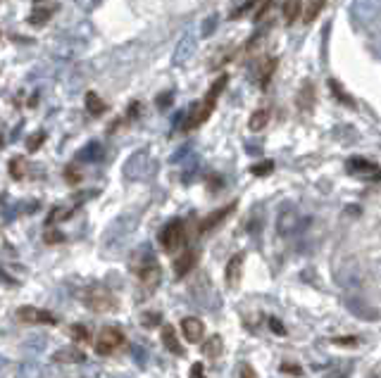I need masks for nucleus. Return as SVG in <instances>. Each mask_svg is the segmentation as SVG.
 Returning a JSON list of instances; mask_svg holds the SVG:
<instances>
[{
    "mask_svg": "<svg viewBox=\"0 0 381 378\" xmlns=\"http://www.w3.org/2000/svg\"><path fill=\"white\" fill-rule=\"evenodd\" d=\"M269 324H272V331L277 335H286V329H284L281 321H279V319H274V316H272V319H269Z\"/></svg>",
    "mask_w": 381,
    "mask_h": 378,
    "instance_id": "nucleus-24",
    "label": "nucleus"
},
{
    "mask_svg": "<svg viewBox=\"0 0 381 378\" xmlns=\"http://www.w3.org/2000/svg\"><path fill=\"white\" fill-rule=\"evenodd\" d=\"M279 371H281V374H291V376H303V369H301V366L288 364V362H286V364H281V369H279Z\"/></svg>",
    "mask_w": 381,
    "mask_h": 378,
    "instance_id": "nucleus-22",
    "label": "nucleus"
},
{
    "mask_svg": "<svg viewBox=\"0 0 381 378\" xmlns=\"http://www.w3.org/2000/svg\"><path fill=\"white\" fill-rule=\"evenodd\" d=\"M10 176H12V178H22V160H12V162H10Z\"/></svg>",
    "mask_w": 381,
    "mask_h": 378,
    "instance_id": "nucleus-23",
    "label": "nucleus"
},
{
    "mask_svg": "<svg viewBox=\"0 0 381 378\" xmlns=\"http://www.w3.org/2000/svg\"><path fill=\"white\" fill-rule=\"evenodd\" d=\"M243 262H246V255H243V252L231 255V259H229V262H227L224 279H227L229 288H238V283H241V276H243Z\"/></svg>",
    "mask_w": 381,
    "mask_h": 378,
    "instance_id": "nucleus-9",
    "label": "nucleus"
},
{
    "mask_svg": "<svg viewBox=\"0 0 381 378\" xmlns=\"http://www.w3.org/2000/svg\"><path fill=\"white\" fill-rule=\"evenodd\" d=\"M269 117H272V115H269L267 107H260V110H255L251 115V119H248V129H251V131H262L269 124Z\"/></svg>",
    "mask_w": 381,
    "mask_h": 378,
    "instance_id": "nucleus-14",
    "label": "nucleus"
},
{
    "mask_svg": "<svg viewBox=\"0 0 381 378\" xmlns=\"http://www.w3.org/2000/svg\"><path fill=\"white\" fill-rule=\"evenodd\" d=\"M84 303L93 311H115L119 307V300L108 288H89L84 293Z\"/></svg>",
    "mask_w": 381,
    "mask_h": 378,
    "instance_id": "nucleus-4",
    "label": "nucleus"
},
{
    "mask_svg": "<svg viewBox=\"0 0 381 378\" xmlns=\"http://www.w3.org/2000/svg\"><path fill=\"white\" fill-rule=\"evenodd\" d=\"M233 209H236V202H229V205L220 207V209H215V212L207 214V217L203 219V222H200V228H198V231H200L203 236H205V233H212V231H215V228H220L222 224H224L227 219L231 217Z\"/></svg>",
    "mask_w": 381,
    "mask_h": 378,
    "instance_id": "nucleus-6",
    "label": "nucleus"
},
{
    "mask_svg": "<svg viewBox=\"0 0 381 378\" xmlns=\"http://www.w3.org/2000/svg\"><path fill=\"white\" fill-rule=\"evenodd\" d=\"M334 343L336 345H348V347H355V343H358V338H353V335H348V338H334Z\"/></svg>",
    "mask_w": 381,
    "mask_h": 378,
    "instance_id": "nucleus-27",
    "label": "nucleus"
},
{
    "mask_svg": "<svg viewBox=\"0 0 381 378\" xmlns=\"http://www.w3.org/2000/svg\"><path fill=\"white\" fill-rule=\"evenodd\" d=\"M136 274H139L141 283H143L148 290H152L157 283H160V276H162L160 264H157L155 259H146V262L141 264V267H136Z\"/></svg>",
    "mask_w": 381,
    "mask_h": 378,
    "instance_id": "nucleus-8",
    "label": "nucleus"
},
{
    "mask_svg": "<svg viewBox=\"0 0 381 378\" xmlns=\"http://www.w3.org/2000/svg\"><path fill=\"white\" fill-rule=\"evenodd\" d=\"M222 350H224V345H222V335H212V338H207L205 345H203L205 357H212V359H217V357L222 355Z\"/></svg>",
    "mask_w": 381,
    "mask_h": 378,
    "instance_id": "nucleus-16",
    "label": "nucleus"
},
{
    "mask_svg": "<svg viewBox=\"0 0 381 378\" xmlns=\"http://www.w3.org/2000/svg\"><path fill=\"white\" fill-rule=\"evenodd\" d=\"M327 3L329 0H308V3L303 5V12H301L303 24H312L314 19L322 14V10L327 8Z\"/></svg>",
    "mask_w": 381,
    "mask_h": 378,
    "instance_id": "nucleus-12",
    "label": "nucleus"
},
{
    "mask_svg": "<svg viewBox=\"0 0 381 378\" xmlns=\"http://www.w3.org/2000/svg\"><path fill=\"white\" fill-rule=\"evenodd\" d=\"M86 110H89L91 115H103V112L108 110V105H105L95 93H86Z\"/></svg>",
    "mask_w": 381,
    "mask_h": 378,
    "instance_id": "nucleus-17",
    "label": "nucleus"
},
{
    "mask_svg": "<svg viewBox=\"0 0 381 378\" xmlns=\"http://www.w3.org/2000/svg\"><path fill=\"white\" fill-rule=\"evenodd\" d=\"M157 321H160V316H157V314L143 316V324H146V329H150V324H157Z\"/></svg>",
    "mask_w": 381,
    "mask_h": 378,
    "instance_id": "nucleus-28",
    "label": "nucleus"
},
{
    "mask_svg": "<svg viewBox=\"0 0 381 378\" xmlns=\"http://www.w3.org/2000/svg\"><path fill=\"white\" fill-rule=\"evenodd\" d=\"M43 141H45V134L41 131V134H36V138H32V141L27 143V147H29V150H36V147H38Z\"/></svg>",
    "mask_w": 381,
    "mask_h": 378,
    "instance_id": "nucleus-25",
    "label": "nucleus"
},
{
    "mask_svg": "<svg viewBox=\"0 0 381 378\" xmlns=\"http://www.w3.org/2000/svg\"><path fill=\"white\" fill-rule=\"evenodd\" d=\"M301 12H303V0H286L284 3V19H286L288 27L301 19Z\"/></svg>",
    "mask_w": 381,
    "mask_h": 378,
    "instance_id": "nucleus-13",
    "label": "nucleus"
},
{
    "mask_svg": "<svg viewBox=\"0 0 381 378\" xmlns=\"http://www.w3.org/2000/svg\"><path fill=\"white\" fill-rule=\"evenodd\" d=\"M72 338H74L79 345H89V343H91V333H89V329H86L84 324L72 326Z\"/></svg>",
    "mask_w": 381,
    "mask_h": 378,
    "instance_id": "nucleus-18",
    "label": "nucleus"
},
{
    "mask_svg": "<svg viewBox=\"0 0 381 378\" xmlns=\"http://www.w3.org/2000/svg\"><path fill=\"white\" fill-rule=\"evenodd\" d=\"M65 359H72V362H84V355H81V352H58V355H55V362H65Z\"/></svg>",
    "mask_w": 381,
    "mask_h": 378,
    "instance_id": "nucleus-21",
    "label": "nucleus"
},
{
    "mask_svg": "<svg viewBox=\"0 0 381 378\" xmlns=\"http://www.w3.org/2000/svg\"><path fill=\"white\" fill-rule=\"evenodd\" d=\"M160 245L165 252H176V250L184 248L186 243V224L181 219H172L170 224H165L160 231Z\"/></svg>",
    "mask_w": 381,
    "mask_h": 378,
    "instance_id": "nucleus-2",
    "label": "nucleus"
},
{
    "mask_svg": "<svg viewBox=\"0 0 381 378\" xmlns=\"http://www.w3.org/2000/svg\"><path fill=\"white\" fill-rule=\"evenodd\" d=\"M332 91H334V95H336V100H338V103H341V105L355 107L353 98H350L348 93H343V91H341V86H338V81H334V79H332Z\"/></svg>",
    "mask_w": 381,
    "mask_h": 378,
    "instance_id": "nucleus-19",
    "label": "nucleus"
},
{
    "mask_svg": "<svg viewBox=\"0 0 381 378\" xmlns=\"http://www.w3.org/2000/svg\"><path fill=\"white\" fill-rule=\"evenodd\" d=\"M65 236L62 233H55V231H48L45 233V243H62Z\"/></svg>",
    "mask_w": 381,
    "mask_h": 378,
    "instance_id": "nucleus-26",
    "label": "nucleus"
},
{
    "mask_svg": "<svg viewBox=\"0 0 381 378\" xmlns=\"http://www.w3.org/2000/svg\"><path fill=\"white\" fill-rule=\"evenodd\" d=\"M191 376H203V364H196V366H193V369H191Z\"/></svg>",
    "mask_w": 381,
    "mask_h": 378,
    "instance_id": "nucleus-30",
    "label": "nucleus"
},
{
    "mask_svg": "<svg viewBox=\"0 0 381 378\" xmlns=\"http://www.w3.org/2000/svg\"><path fill=\"white\" fill-rule=\"evenodd\" d=\"M17 321L27 326H38V324H58V316L53 311L36 309V307H19L17 309Z\"/></svg>",
    "mask_w": 381,
    "mask_h": 378,
    "instance_id": "nucleus-5",
    "label": "nucleus"
},
{
    "mask_svg": "<svg viewBox=\"0 0 381 378\" xmlns=\"http://www.w3.org/2000/svg\"><path fill=\"white\" fill-rule=\"evenodd\" d=\"M277 67H279L277 58H267L265 62H262V67H260V88H267L269 81H272V76H274V71H277Z\"/></svg>",
    "mask_w": 381,
    "mask_h": 378,
    "instance_id": "nucleus-15",
    "label": "nucleus"
},
{
    "mask_svg": "<svg viewBox=\"0 0 381 378\" xmlns=\"http://www.w3.org/2000/svg\"><path fill=\"white\" fill-rule=\"evenodd\" d=\"M241 376H251V378H253V376H255V371H253L251 366H243V369H241Z\"/></svg>",
    "mask_w": 381,
    "mask_h": 378,
    "instance_id": "nucleus-31",
    "label": "nucleus"
},
{
    "mask_svg": "<svg viewBox=\"0 0 381 378\" xmlns=\"http://www.w3.org/2000/svg\"><path fill=\"white\" fill-rule=\"evenodd\" d=\"M165 103H167V105L172 103V95H170V93H167V95H160V103H157V105H160V107H165Z\"/></svg>",
    "mask_w": 381,
    "mask_h": 378,
    "instance_id": "nucleus-29",
    "label": "nucleus"
},
{
    "mask_svg": "<svg viewBox=\"0 0 381 378\" xmlns=\"http://www.w3.org/2000/svg\"><path fill=\"white\" fill-rule=\"evenodd\" d=\"M179 326H181V333H184V338L189 340V343H198V340H203L205 324H203L198 316H184Z\"/></svg>",
    "mask_w": 381,
    "mask_h": 378,
    "instance_id": "nucleus-10",
    "label": "nucleus"
},
{
    "mask_svg": "<svg viewBox=\"0 0 381 378\" xmlns=\"http://www.w3.org/2000/svg\"><path fill=\"white\" fill-rule=\"evenodd\" d=\"M274 169V165H272V162H260V165H253L251 167V174H255V176H267V174L269 172H272Z\"/></svg>",
    "mask_w": 381,
    "mask_h": 378,
    "instance_id": "nucleus-20",
    "label": "nucleus"
},
{
    "mask_svg": "<svg viewBox=\"0 0 381 378\" xmlns=\"http://www.w3.org/2000/svg\"><path fill=\"white\" fill-rule=\"evenodd\" d=\"M162 343H165V347L172 352V355L184 357V347H181L179 338H176L174 326H172V324H162Z\"/></svg>",
    "mask_w": 381,
    "mask_h": 378,
    "instance_id": "nucleus-11",
    "label": "nucleus"
},
{
    "mask_svg": "<svg viewBox=\"0 0 381 378\" xmlns=\"http://www.w3.org/2000/svg\"><path fill=\"white\" fill-rule=\"evenodd\" d=\"M227 84H229V76H227V74L217 76L215 84L210 86V91H207L205 98H203V103H198V105L191 110L189 119L184 121V131H193V129H198V126H203L207 119H210V115H212V112H215L217 100H220L222 91L227 88Z\"/></svg>",
    "mask_w": 381,
    "mask_h": 378,
    "instance_id": "nucleus-1",
    "label": "nucleus"
},
{
    "mask_svg": "<svg viewBox=\"0 0 381 378\" xmlns=\"http://www.w3.org/2000/svg\"><path fill=\"white\" fill-rule=\"evenodd\" d=\"M124 345H126V338H124V333H122V329H117V326H105V329L100 331L98 340H95V352H98L100 357H110V355H115V352H119Z\"/></svg>",
    "mask_w": 381,
    "mask_h": 378,
    "instance_id": "nucleus-3",
    "label": "nucleus"
},
{
    "mask_svg": "<svg viewBox=\"0 0 381 378\" xmlns=\"http://www.w3.org/2000/svg\"><path fill=\"white\" fill-rule=\"evenodd\" d=\"M196 262H198V250L196 248L184 250V252H181L179 257L174 259V264H172L174 276H176V279H184V276H189L193 269H196Z\"/></svg>",
    "mask_w": 381,
    "mask_h": 378,
    "instance_id": "nucleus-7",
    "label": "nucleus"
}]
</instances>
